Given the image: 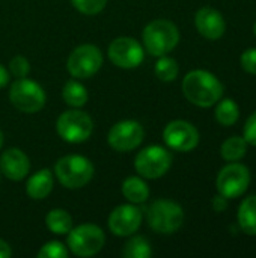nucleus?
<instances>
[{"label": "nucleus", "instance_id": "bb28decb", "mask_svg": "<svg viewBox=\"0 0 256 258\" xmlns=\"http://www.w3.org/2000/svg\"><path fill=\"white\" fill-rule=\"evenodd\" d=\"M39 258H66L68 251L60 242H48L38 252Z\"/></svg>", "mask_w": 256, "mask_h": 258}, {"label": "nucleus", "instance_id": "423d86ee", "mask_svg": "<svg viewBox=\"0 0 256 258\" xmlns=\"http://www.w3.org/2000/svg\"><path fill=\"white\" fill-rule=\"evenodd\" d=\"M9 100L18 110L35 113L44 107L45 92L36 82L21 77L12 83L9 89Z\"/></svg>", "mask_w": 256, "mask_h": 258}, {"label": "nucleus", "instance_id": "4468645a", "mask_svg": "<svg viewBox=\"0 0 256 258\" xmlns=\"http://www.w3.org/2000/svg\"><path fill=\"white\" fill-rule=\"evenodd\" d=\"M142 210L133 204L118 206L109 216V228L118 237L134 234L142 224Z\"/></svg>", "mask_w": 256, "mask_h": 258}, {"label": "nucleus", "instance_id": "6e6552de", "mask_svg": "<svg viewBox=\"0 0 256 258\" xmlns=\"http://www.w3.org/2000/svg\"><path fill=\"white\" fill-rule=\"evenodd\" d=\"M250 184V172L249 169L237 162H232L220 169L216 186L220 195L226 200H234L241 197Z\"/></svg>", "mask_w": 256, "mask_h": 258}, {"label": "nucleus", "instance_id": "0eeeda50", "mask_svg": "<svg viewBox=\"0 0 256 258\" xmlns=\"http://www.w3.org/2000/svg\"><path fill=\"white\" fill-rule=\"evenodd\" d=\"M59 136L69 144H81L88 141L94 130L91 116L81 110L63 112L56 122Z\"/></svg>", "mask_w": 256, "mask_h": 258}, {"label": "nucleus", "instance_id": "a878e982", "mask_svg": "<svg viewBox=\"0 0 256 258\" xmlns=\"http://www.w3.org/2000/svg\"><path fill=\"white\" fill-rule=\"evenodd\" d=\"M74 8L86 15H95L101 12L107 3V0H71Z\"/></svg>", "mask_w": 256, "mask_h": 258}, {"label": "nucleus", "instance_id": "a211bd4d", "mask_svg": "<svg viewBox=\"0 0 256 258\" xmlns=\"http://www.w3.org/2000/svg\"><path fill=\"white\" fill-rule=\"evenodd\" d=\"M238 225L244 234L256 236V195H250L240 204Z\"/></svg>", "mask_w": 256, "mask_h": 258}, {"label": "nucleus", "instance_id": "2f4dec72", "mask_svg": "<svg viewBox=\"0 0 256 258\" xmlns=\"http://www.w3.org/2000/svg\"><path fill=\"white\" fill-rule=\"evenodd\" d=\"M11 254H12L11 246H9L5 240L0 239V258H9L11 257Z\"/></svg>", "mask_w": 256, "mask_h": 258}, {"label": "nucleus", "instance_id": "72a5a7b5", "mask_svg": "<svg viewBox=\"0 0 256 258\" xmlns=\"http://www.w3.org/2000/svg\"><path fill=\"white\" fill-rule=\"evenodd\" d=\"M2 145H3V133L0 130V148H2Z\"/></svg>", "mask_w": 256, "mask_h": 258}, {"label": "nucleus", "instance_id": "f257e3e1", "mask_svg": "<svg viewBox=\"0 0 256 258\" xmlns=\"http://www.w3.org/2000/svg\"><path fill=\"white\" fill-rule=\"evenodd\" d=\"M183 92L192 104L211 107L223 97V85L210 71L195 70L184 77Z\"/></svg>", "mask_w": 256, "mask_h": 258}, {"label": "nucleus", "instance_id": "f3484780", "mask_svg": "<svg viewBox=\"0 0 256 258\" xmlns=\"http://www.w3.org/2000/svg\"><path fill=\"white\" fill-rule=\"evenodd\" d=\"M53 189V177L48 169H41L33 174L26 184L27 195L32 200H44Z\"/></svg>", "mask_w": 256, "mask_h": 258}, {"label": "nucleus", "instance_id": "20e7f679", "mask_svg": "<svg viewBox=\"0 0 256 258\" xmlns=\"http://www.w3.org/2000/svg\"><path fill=\"white\" fill-rule=\"evenodd\" d=\"M149 227L160 234H172L178 231L184 222L183 207L169 200L154 201L146 213Z\"/></svg>", "mask_w": 256, "mask_h": 258}, {"label": "nucleus", "instance_id": "dca6fc26", "mask_svg": "<svg viewBox=\"0 0 256 258\" xmlns=\"http://www.w3.org/2000/svg\"><path fill=\"white\" fill-rule=\"evenodd\" d=\"M0 169L5 177L14 181L23 180L30 169V163L27 156L18 148L6 150L0 157Z\"/></svg>", "mask_w": 256, "mask_h": 258}, {"label": "nucleus", "instance_id": "ddd939ff", "mask_svg": "<svg viewBox=\"0 0 256 258\" xmlns=\"http://www.w3.org/2000/svg\"><path fill=\"white\" fill-rule=\"evenodd\" d=\"M145 56L143 47L133 38L121 36L109 45V57L119 68H136Z\"/></svg>", "mask_w": 256, "mask_h": 258}, {"label": "nucleus", "instance_id": "9b49d317", "mask_svg": "<svg viewBox=\"0 0 256 258\" xmlns=\"http://www.w3.org/2000/svg\"><path fill=\"white\" fill-rule=\"evenodd\" d=\"M163 139L169 148L180 153H189L198 147L199 133L193 124L183 119H177L166 125L163 132Z\"/></svg>", "mask_w": 256, "mask_h": 258}, {"label": "nucleus", "instance_id": "f8f14e48", "mask_svg": "<svg viewBox=\"0 0 256 258\" xmlns=\"http://www.w3.org/2000/svg\"><path fill=\"white\" fill-rule=\"evenodd\" d=\"M143 135V127L137 121L125 119L116 122L110 128L107 141L116 151H131L142 144Z\"/></svg>", "mask_w": 256, "mask_h": 258}, {"label": "nucleus", "instance_id": "39448f33", "mask_svg": "<svg viewBox=\"0 0 256 258\" xmlns=\"http://www.w3.org/2000/svg\"><path fill=\"white\" fill-rule=\"evenodd\" d=\"M106 242L103 230L92 224H83L71 228L68 233V248L78 257H92L98 254Z\"/></svg>", "mask_w": 256, "mask_h": 258}, {"label": "nucleus", "instance_id": "c756f323", "mask_svg": "<svg viewBox=\"0 0 256 258\" xmlns=\"http://www.w3.org/2000/svg\"><path fill=\"white\" fill-rule=\"evenodd\" d=\"M243 138L246 139V142L249 145L256 147V112H253L247 118V121L244 124V136Z\"/></svg>", "mask_w": 256, "mask_h": 258}, {"label": "nucleus", "instance_id": "b1692460", "mask_svg": "<svg viewBox=\"0 0 256 258\" xmlns=\"http://www.w3.org/2000/svg\"><path fill=\"white\" fill-rule=\"evenodd\" d=\"M152 255L151 245L146 239L136 236L130 239L122 249V257L125 258H149Z\"/></svg>", "mask_w": 256, "mask_h": 258}, {"label": "nucleus", "instance_id": "cd10ccee", "mask_svg": "<svg viewBox=\"0 0 256 258\" xmlns=\"http://www.w3.org/2000/svg\"><path fill=\"white\" fill-rule=\"evenodd\" d=\"M9 71L11 74H14L15 77L21 79V77H26L30 71V65H29V60L23 56H15L11 62H9Z\"/></svg>", "mask_w": 256, "mask_h": 258}, {"label": "nucleus", "instance_id": "473e14b6", "mask_svg": "<svg viewBox=\"0 0 256 258\" xmlns=\"http://www.w3.org/2000/svg\"><path fill=\"white\" fill-rule=\"evenodd\" d=\"M8 82H9V71L0 63V88L6 86Z\"/></svg>", "mask_w": 256, "mask_h": 258}, {"label": "nucleus", "instance_id": "c85d7f7f", "mask_svg": "<svg viewBox=\"0 0 256 258\" xmlns=\"http://www.w3.org/2000/svg\"><path fill=\"white\" fill-rule=\"evenodd\" d=\"M241 67L246 73L256 76V48H247L241 54Z\"/></svg>", "mask_w": 256, "mask_h": 258}, {"label": "nucleus", "instance_id": "7ed1b4c3", "mask_svg": "<svg viewBox=\"0 0 256 258\" xmlns=\"http://www.w3.org/2000/svg\"><path fill=\"white\" fill-rule=\"evenodd\" d=\"M54 171L57 180L68 189H80L94 177V165L89 159L78 154H69L59 159Z\"/></svg>", "mask_w": 256, "mask_h": 258}, {"label": "nucleus", "instance_id": "393cba45", "mask_svg": "<svg viewBox=\"0 0 256 258\" xmlns=\"http://www.w3.org/2000/svg\"><path fill=\"white\" fill-rule=\"evenodd\" d=\"M178 71H180V68H178L177 60L172 57H167L166 54L160 56V59L155 63V76L163 82L175 80L178 76Z\"/></svg>", "mask_w": 256, "mask_h": 258}, {"label": "nucleus", "instance_id": "4be33fe9", "mask_svg": "<svg viewBox=\"0 0 256 258\" xmlns=\"http://www.w3.org/2000/svg\"><path fill=\"white\" fill-rule=\"evenodd\" d=\"M62 97L66 104H69L72 107H81L88 101V91L81 83H78L75 80H69L65 83V86L62 89Z\"/></svg>", "mask_w": 256, "mask_h": 258}, {"label": "nucleus", "instance_id": "9d476101", "mask_svg": "<svg viewBox=\"0 0 256 258\" xmlns=\"http://www.w3.org/2000/svg\"><path fill=\"white\" fill-rule=\"evenodd\" d=\"M103 65V54L98 47L92 44H83L74 48L68 57V71L72 77L89 79Z\"/></svg>", "mask_w": 256, "mask_h": 258}, {"label": "nucleus", "instance_id": "f03ea898", "mask_svg": "<svg viewBox=\"0 0 256 258\" xmlns=\"http://www.w3.org/2000/svg\"><path fill=\"white\" fill-rule=\"evenodd\" d=\"M143 45L152 56H164L180 42V30L169 20H154L143 29Z\"/></svg>", "mask_w": 256, "mask_h": 258}, {"label": "nucleus", "instance_id": "2eb2a0df", "mask_svg": "<svg viewBox=\"0 0 256 258\" xmlns=\"http://www.w3.org/2000/svg\"><path fill=\"white\" fill-rule=\"evenodd\" d=\"M195 24L198 32L207 39H219L226 30V23L223 15L213 8H201L196 12Z\"/></svg>", "mask_w": 256, "mask_h": 258}, {"label": "nucleus", "instance_id": "5701e85b", "mask_svg": "<svg viewBox=\"0 0 256 258\" xmlns=\"http://www.w3.org/2000/svg\"><path fill=\"white\" fill-rule=\"evenodd\" d=\"M220 103L216 107V119L219 121V124L225 125V127H231L238 121L240 116V109L235 104L234 100L231 98H225V100H219Z\"/></svg>", "mask_w": 256, "mask_h": 258}, {"label": "nucleus", "instance_id": "1a4fd4ad", "mask_svg": "<svg viewBox=\"0 0 256 258\" xmlns=\"http://www.w3.org/2000/svg\"><path fill=\"white\" fill-rule=\"evenodd\" d=\"M172 165V156L170 153L158 145H151L145 150H142L134 162L136 171L149 180H155L163 177Z\"/></svg>", "mask_w": 256, "mask_h": 258}, {"label": "nucleus", "instance_id": "aec40b11", "mask_svg": "<svg viewBox=\"0 0 256 258\" xmlns=\"http://www.w3.org/2000/svg\"><path fill=\"white\" fill-rule=\"evenodd\" d=\"M47 228L54 234H68L72 228V218L62 209H54L45 216Z\"/></svg>", "mask_w": 256, "mask_h": 258}, {"label": "nucleus", "instance_id": "7c9ffc66", "mask_svg": "<svg viewBox=\"0 0 256 258\" xmlns=\"http://www.w3.org/2000/svg\"><path fill=\"white\" fill-rule=\"evenodd\" d=\"M213 207H214V210L216 212H223L226 207H228V201H226V198L223 197V195H217V197H214L213 198Z\"/></svg>", "mask_w": 256, "mask_h": 258}, {"label": "nucleus", "instance_id": "412c9836", "mask_svg": "<svg viewBox=\"0 0 256 258\" xmlns=\"http://www.w3.org/2000/svg\"><path fill=\"white\" fill-rule=\"evenodd\" d=\"M246 151H247V142L244 138L240 136H232L226 139L220 148V154L226 162H238L240 159L244 157Z\"/></svg>", "mask_w": 256, "mask_h": 258}, {"label": "nucleus", "instance_id": "6ab92c4d", "mask_svg": "<svg viewBox=\"0 0 256 258\" xmlns=\"http://www.w3.org/2000/svg\"><path fill=\"white\" fill-rule=\"evenodd\" d=\"M122 194L124 197L133 204H142L149 197L148 184L139 177H128L122 183Z\"/></svg>", "mask_w": 256, "mask_h": 258}, {"label": "nucleus", "instance_id": "f704fd0d", "mask_svg": "<svg viewBox=\"0 0 256 258\" xmlns=\"http://www.w3.org/2000/svg\"><path fill=\"white\" fill-rule=\"evenodd\" d=\"M253 30H255V35H256V23H255V27H253Z\"/></svg>", "mask_w": 256, "mask_h": 258}]
</instances>
